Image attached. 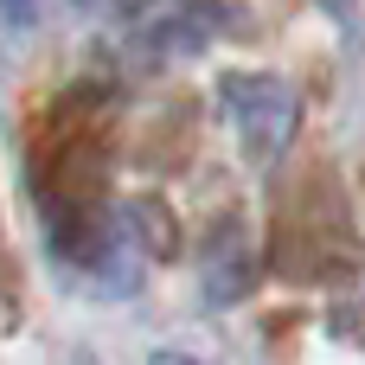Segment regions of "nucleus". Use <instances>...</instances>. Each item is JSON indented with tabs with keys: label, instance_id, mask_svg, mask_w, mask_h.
I'll return each instance as SVG.
<instances>
[{
	"label": "nucleus",
	"instance_id": "obj_3",
	"mask_svg": "<svg viewBox=\"0 0 365 365\" xmlns=\"http://www.w3.org/2000/svg\"><path fill=\"white\" fill-rule=\"evenodd\" d=\"M148 365H199V359H192V353H154Z\"/></svg>",
	"mask_w": 365,
	"mask_h": 365
},
{
	"label": "nucleus",
	"instance_id": "obj_4",
	"mask_svg": "<svg viewBox=\"0 0 365 365\" xmlns=\"http://www.w3.org/2000/svg\"><path fill=\"white\" fill-rule=\"evenodd\" d=\"M83 365H90V359H83Z\"/></svg>",
	"mask_w": 365,
	"mask_h": 365
},
{
	"label": "nucleus",
	"instance_id": "obj_1",
	"mask_svg": "<svg viewBox=\"0 0 365 365\" xmlns=\"http://www.w3.org/2000/svg\"><path fill=\"white\" fill-rule=\"evenodd\" d=\"M225 109H231V122H237V135H244V148L257 160L282 154L295 141V122H302L295 90L282 77H269V71H231L225 77Z\"/></svg>",
	"mask_w": 365,
	"mask_h": 365
},
{
	"label": "nucleus",
	"instance_id": "obj_2",
	"mask_svg": "<svg viewBox=\"0 0 365 365\" xmlns=\"http://www.w3.org/2000/svg\"><path fill=\"white\" fill-rule=\"evenodd\" d=\"M128 218H135V225L148 231V244H154V257H167V250L180 244V225H167L154 199H135V205H128Z\"/></svg>",
	"mask_w": 365,
	"mask_h": 365
}]
</instances>
